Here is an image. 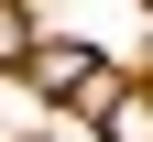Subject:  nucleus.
<instances>
[{"mask_svg":"<svg viewBox=\"0 0 153 142\" xmlns=\"http://www.w3.org/2000/svg\"><path fill=\"white\" fill-rule=\"evenodd\" d=\"M33 88H44V98L109 109V98H120V66H99V44H33Z\"/></svg>","mask_w":153,"mask_h":142,"instance_id":"obj_1","label":"nucleus"},{"mask_svg":"<svg viewBox=\"0 0 153 142\" xmlns=\"http://www.w3.org/2000/svg\"><path fill=\"white\" fill-rule=\"evenodd\" d=\"M33 44H44L33 11H22V0H0V66H33Z\"/></svg>","mask_w":153,"mask_h":142,"instance_id":"obj_3","label":"nucleus"},{"mask_svg":"<svg viewBox=\"0 0 153 142\" xmlns=\"http://www.w3.org/2000/svg\"><path fill=\"white\" fill-rule=\"evenodd\" d=\"M99 131H109V142H153V88H120V98L99 109Z\"/></svg>","mask_w":153,"mask_h":142,"instance_id":"obj_2","label":"nucleus"}]
</instances>
